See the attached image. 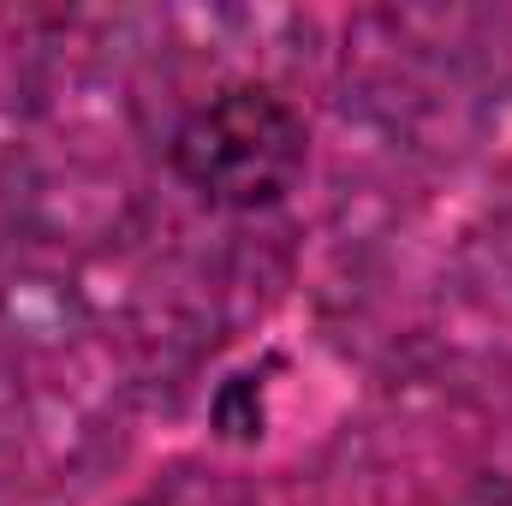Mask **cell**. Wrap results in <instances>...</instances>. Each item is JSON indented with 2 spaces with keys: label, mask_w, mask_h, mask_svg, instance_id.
<instances>
[{
  "label": "cell",
  "mask_w": 512,
  "mask_h": 506,
  "mask_svg": "<svg viewBox=\"0 0 512 506\" xmlns=\"http://www.w3.org/2000/svg\"><path fill=\"white\" fill-rule=\"evenodd\" d=\"M310 161V126L304 114L268 90V84H221L209 102H197L173 137H167V167L179 173L185 191H197L209 209H274L292 197Z\"/></svg>",
  "instance_id": "cell-1"
},
{
  "label": "cell",
  "mask_w": 512,
  "mask_h": 506,
  "mask_svg": "<svg viewBox=\"0 0 512 506\" xmlns=\"http://www.w3.org/2000/svg\"><path fill=\"white\" fill-rule=\"evenodd\" d=\"M137 506H161V501H137Z\"/></svg>",
  "instance_id": "cell-2"
}]
</instances>
